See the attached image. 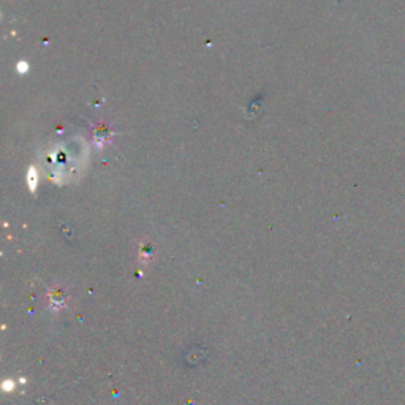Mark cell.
Wrapping results in <instances>:
<instances>
[{
    "label": "cell",
    "instance_id": "obj_1",
    "mask_svg": "<svg viewBox=\"0 0 405 405\" xmlns=\"http://www.w3.org/2000/svg\"><path fill=\"white\" fill-rule=\"evenodd\" d=\"M48 301H49V307H51L52 310H59V309H62L63 306L67 304L68 297H67V294H65V291H63V290L54 288V290L49 291V294H48Z\"/></svg>",
    "mask_w": 405,
    "mask_h": 405
}]
</instances>
